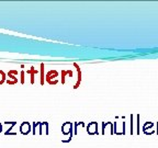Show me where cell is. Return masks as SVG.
I'll return each instance as SVG.
<instances>
[{"label":"cell","mask_w":158,"mask_h":148,"mask_svg":"<svg viewBox=\"0 0 158 148\" xmlns=\"http://www.w3.org/2000/svg\"><path fill=\"white\" fill-rule=\"evenodd\" d=\"M27 74H31V84H34V74H36V70L35 68H33L31 70H27Z\"/></svg>","instance_id":"obj_1"},{"label":"cell","mask_w":158,"mask_h":148,"mask_svg":"<svg viewBox=\"0 0 158 148\" xmlns=\"http://www.w3.org/2000/svg\"><path fill=\"white\" fill-rule=\"evenodd\" d=\"M41 84H44V65L41 64Z\"/></svg>","instance_id":"obj_2"},{"label":"cell","mask_w":158,"mask_h":148,"mask_svg":"<svg viewBox=\"0 0 158 148\" xmlns=\"http://www.w3.org/2000/svg\"><path fill=\"white\" fill-rule=\"evenodd\" d=\"M5 80H6V75H5V72L0 70V84H2L3 82H5Z\"/></svg>","instance_id":"obj_3"},{"label":"cell","mask_w":158,"mask_h":148,"mask_svg":"<svg viewBox=\"0 0 158 148\" xmlns=\"http://www.w3.org/2000/svg\"><path fill=\"white\" fill-rule=\"evenodd\" d=\"M23 76H24V72H21V84H24V79H23Z\"/></svg>","instance_id":"obj_4"}]
</instances>
